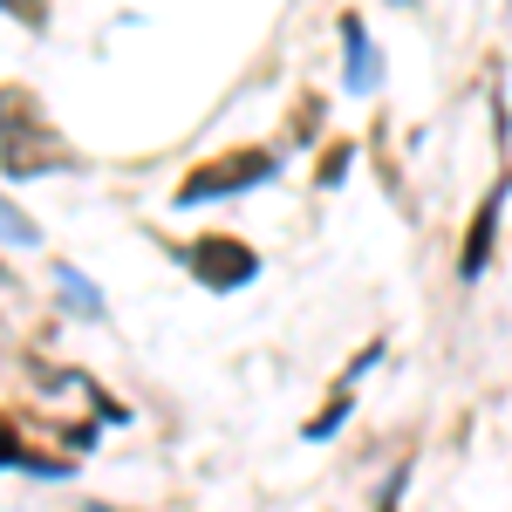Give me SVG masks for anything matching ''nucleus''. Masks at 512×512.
Here are the masks:
<instances>
[{"label":"nucleus","mask_w":512,"mask_h":512,"mask_svg":"<svg viewBox=\"0 0 512 512\" xmlns=\"http://www.w3.org/2000/svg\"><path fill=\"white\" fill-rule=\"evenodd\" d=\"M48 171H82V151L62 137V123L41 110L35 89L0 82V178L28 185V178H48Z\"/></svg>","instance_id":"obj_1"},{"label":"nucleus","mask_w":512,"mask_h":512,"mask_svg":"<svg viewBox=\"0 0 512 512\" xmlns=\"http://www.w3.org/2000/svg\"><path fill=\"white\" fill-rule=\"evenodd\" d=\"M274 178H280V151H274V144H233V151H219V158L192 164V171L178 178L171 205H212V198H246V192H260V185H274Z\"/></svg>","instance_id":"obj_2"},{"label":"nucleus","mask_w":512,"mask_h":512,"mask_svg":"<svg viewBox=\"0 0 512 512\" xmlns=\"http://www.w3.org/2000/svg\"><path fill=\"white\" fill-rule=\"evenodd\" d=\"M178 260H185V274H192L205 294H239V287H253V280L267 274L260 246L239 239V233H192L178 246Z\"/></svg>","instance_id":"obj_3"},{"label":"nucleus","mask_w":512,"mask_h":512,"mask_svg":"<svg viewBox=\"0 0 512 512\" xmlns=\"http://www.w3.org/2000/svg\"><path fill=\"white\" fill-rule=\"evenodd\" d=\"M335 41H342V89H355V96H376V82H383V41L369 35V21L355 14V7H342L335 14Z\"/></svg>","instance_id":"obj_4"},{"label":"nucleus","mask_w":512,"mask_h":512,"mask_svg":"<svg viewBox=\"0 0 512 512\" xmlns=\"http://www.w3.org/2000/svg\"><path fill=\"white\" fill-rule=\"evenodd\" d=\"M506 198H512V185L499 178L492 192L478 198L472 226H465V246H458V280H465V287L485 280V267H492V246H499V226H506Z\"/></svg>","instance_id":"obj_5"},{"label":"nucleus","mask_w":512,"mask_h":512,"mask_svg":"<svg viewBox=\"0 0 512 512\" xmlns=\"http://www.w3.org/2000/svg\"><path fill=\"white\" fill-rule=\"evenodd\" d=\"M48 287H55V308H62V315L89 321V328H103V321H110V301H103V287H96V280L82 274L76 260H55Z\"/></svg>","instance_id":"obj_6"},{"label":"nucleus","mask_w":512,"mask_h":512,"mask_svg":"<svg viewBox=\"0 0 512 512\" xmlns=\"http://www.w3.org/2000/svg\"><path fill=\"white\" fill-rule=\"evenodd\" d=\"M349 417H355V383H335V390L321 396V410L301 417V444H328V437H342Z\"/></svg>","instance_id":"obj_7"},{"label":"nucleus","mask_w":512,"mask_h":512,"mask_svg":"<svg viewBox=\"0 0 512 512\" xmlns=\"http://www.w3.org/2000/svg\"><path fill=\"white\" fill-rule=\"evenodd\" d=\"M355 171V137H328L315 151V192H335V185H349Z\"/></svg>","instance_id":"obj_8"},{"label":"nucleus","mask_w":512,"mask_h":512,"mask_svg":"<svg viewBox=\"0 0 512 512\" xmlns=\"http://www.w3.org/2000/svg\"><path fill=\"white\" fill-rule=\"evenodd\" d=\"M0 246H14V253H35L41 246V219L28 205H14L7 192H0Z\"/></svg>","instance_id":"obj_9"},{"label":"nucleus","mask_w":512,"mask_h":512,"mask_svg":"<svg viewBox=\"0 0 512 512\" xmlns=\"http://www.w3.org/2000/svg\"><path fill=\"white\" fill-rule=\"evenodd\" d=\"M48 14H55V0H0V21L28 28V35H48Z\"/></svg>","instance_id":"obj_10"},{"label":"nucleus","mask_w":512,"mask_h":512,"mask_svg":"<svg viewBox=\"0 0 512 512\" xmlns=\"http://www.w3.org/2000/svg\"><path fill=\"white\" fill-rule=\"evenodd\" d=\"M383 355H390V342H383V335H369V342H362V349L349 355L342 383H362V376H376V369H383Z\"/></svg>","instance_id":"obj_11"},{"label":"nucleus","mask_w":512,"mask_h":512,"mask_svg":"<svg viewBox=\"0 0 512 512\" xmlns=\"http://www.w3.org/2000/svg\"><path fill=\"white\" fill-rule=\"evenodd\" d=\"M21 472H28V478H76V458H62V451H35V444H28Z\"/></svg>","instance_id":"obj_12"},{"label":"nucleus","mask_w":512,"mask_h":512,"mask_svg":"<svg viewBox=\"0 0 512 512\" xmlns=\"http://www.w3.org/2000/svg\"><path fill=\"white\" fill-rule=\"evenodd\" d=\"M21 458H28V437H21V424L0 410V472H21Z\"/></svg>","instance_id":"obj_13"},{"label":"nucleus","mask_w":512,"mask_h":512,"mask_svg":"<svg viewBox=\"0 0 512 512\" xmlns=\"http://www.w3.org/2000/svg\"><path fill=\"white\" fill-rule=\"evenodd\" d=\"M315 123H321V96H301V103H294V144H315L321 137Z\"/></svg>","instance_id":"obj_14"},{"label":"nucleus","mask_w":512,"mask_h":512,"mask_svg":"<svg viewBox=\"0 0 512 512\" xmlns=\"http://www.w3.org/2000/svg\"><path fill=\"white\" fill-rule=\"evenodd\" d=\"M403 492H410V458L390 472V485H383V499H376V512H403Z\"/></svg>","instance_id":"obj_15"},{"label":"nucleus","mask_w":512,"mask_h":512,"mask_svg":"<svg viewBox=\"0 0 512 512\" xmlns=\"http://www.w3.org/2000/svg\"><path fill=\"white\" fill-rule=\"evenodd\" d=\"M390 7H410V0H390Z\"/></svg>","instance_id":"obj_16"}]
</instances>
